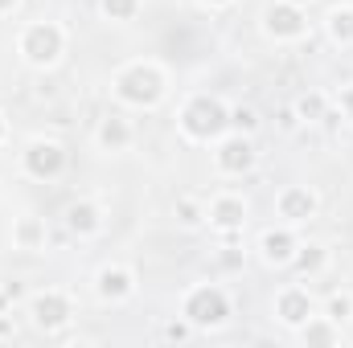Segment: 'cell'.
<instances>
[{
    "label": "cell",
    "mask_w": 353,
    "mask_h": 348,
    "mask_svg": "<svg viewBox=\"0 0 353 348\" xmlns=\"http://www.w3.org/2000/svg\"><path fill=\"white\" fill-rule=\"evenodd\" d=\"M173 221L181 230H205V201L193 193H181L173 201Z\"/></svg>",
    "instance_id": "20"
},
{
    "label": "cell",
    "mask_w": 353,
    "mask_h": 348,
    "mask_svg": "<svg viewBox=\"0 0 353 348\" xmlns=\"http://www.w3.org/2000/svg\"><path fill=\"white\" fill-rule=\"evenodd\" d=\"M176 131L185 144L210 148L214 140H222L230 131V102L222 94H210V90L185 94V102L176 107Z\"/></svg>",
    "instance_id": "2"
},
{
    "label": "cell",
    "mask_w": 353,
    "mask_h": 348,
    "mask_svg": "<svg viewBox=\"0 0 353 348\" xmlns=\"http://www.w3.org/2000/svg\"><path fill=\"white\" fill-rule=\"evenodd\" d=\"M25 316H29L33 332H41V336H62V332L74 324L79 307H74V295H70L66 287H37V291L25 299Z\"/></svg>",
    "instance_id": "5"
},
{
    "label": "cell",
    "mask_w": 353,
    "mask_h": 348,
    "mask_svg": "<svg viewBox=\"0 0 353 348\" xmlns=\"http://www.w3.org/2000/svg\"><path fill=\"white\" fill-rule=\"evenodd\" d=\"M111 98L128 111H157L169 90H173V78H169V66L157 62V58H132L123 66L111 70Z\"/></svg>",
    "instance_id": "1"
},
{
    "label": "cell",
    "mask_w": 353,
    "mask_h": 348,
    "mask_svg": "<svg viewBox=\"0 0 353 348\" xmlns=\"http://www.w3.org/2000/svg\"><path fill=\"white\" fill-rule=\"evenodd\" d=\"M337 111H341V119H345V123H353V83L337 90Z\"/></svg>",
    "instance_id": "26"
},
{
    "label": "cell",
    "mask_w": 353,
    "mask_h": 348,
    "mask_svg": "<svg viewBox=\"0 0 353 348\" xmlns=\"http://www.w3.org/2000/svg\"><path fill=\"white\" fill-rule=\"evenodd\" d=\"M8 135H12V123H8V115H4V111H0V148H4V144H8Z\"/></svg>",
    "instance_id": "29"
},
{
    "label": "cell",
    "mask_w": 353,
    "mask_h": 348,
    "mask_svg": "<svg viewBox=\"0 0 353 348\" xmlns=\"http://www.w3.org/2000/svg\"><path fill=\"white\" fill-rule=\"evenodd\" d=\"M94 299L103 303V307H123L128 299H136V291H140V274L128 266V262H103L99 270H94Z\"/></svg>",
    "instance_id": "10"
},
{
    "label": "cell",
    "mask_w": 353,
    "mask_h": 348,
    "mask_svg": "<svg viewBox=\"0 0 353 348\" xmlns=\"http://www.w3.org/2000/svg\"><path fill=\"white\" fill-rule=\"evenodd\" d=\"M17 164H21V176L37 180V184H50V180H62L66 164H70V152L62 140L54 135H33L25 140V148L17 152Z\"/></svg>",
    "instance_id": "6"
},
{
    "label": "cell",
    "mask_w": 353,
    "mask_h": 348,
    "mask_svg": "<svg viewBox=\"0 0 353 348\" xmlns=\"http://www.w3.org/2000/svg\"><path fill=\"white\" fill-rule=\"evenodd\" d=\"M321 213V193L312 184H283L275 193V217L288 221V226H308L312 217Z\"/></svg>",
    "instance_id": "12"
},
{
    "label": "cell",
    "mask_w": 353,
    "mask_h": 348,
    "mask_svg": "<svg viewBox=\"0 0 353 348\" xmlns=\"http://www.w3.org/2000/svg\"><path fill=\"white\" fill-rule=\"evenodd\" d=\"M312 312H321V299H316L304 283H288V287H279V291L271 295V316H275V324L288 328V332H296Z\"/></svg>",
    "instance_id": "11"
},
{
    "label": "cell",
    "mask_w": 353,
    "mask_h": 348,
    "mask_svg": "<svg viewBox=\"0 0 353 348\" xmlns=\"http://www.w3.org/2000/svg\"><path fill=\"white\" fill-rule=\"evenodd\" d=\"M300 230L296 226H288V221H275V226H267L263 234H259V242H255V250H259V259L267 266H275V270H283V266H292L296 259V250H300Z\"/></svg>",
    "instance_id": "13"
},
{
    "label": "cell",
    "mask_w": 353,
    "mask_h": 348,
    "mask_svg": "<svg viewBox=\"0 0 353 348\" xmlns=\"http://www.w3.org/2000/svg\"><path fill=\"white\" fill-rule=\"evenodd\" d=\"M4 291H8V299L17 303V299H25V291H21V283H4Z\"/></svg>",
    "instance_id": "30"
},
{
    "label": "cell",
    "mask_w": 353,
    "mask_h": 348,
    "mask_svg": "<svg viewBox=\"0 0 353 348\" xmlns=\"http://www.w3.org/2000/svg\"><path fill=\"white\" fill-rule=\"evenodd\" d=\"M201 8H210V12H222V8H234L239 0H197Z\"/></svg>",
    "instance_id": "28"
},
{
    "label": "cell",
    "mask_w": 353,
    "mask_h": 348,
    "mask_svg": "<svg viewBox=\"0 0 353 348\" xmlns=\"http://www.w3.org/2000/svg\"><path fill=\"white\" fill-rule=\"evenodd\" d=\"M321 312H325L329 320H337L341 328H345V324H353V291H350V287L329 291V295L321 299Z\"/></svg>",
    "instance_id": "22"
},
{
    "label": "cell",
    "mask_w": 353,
    "mask_h": 348,
    "mask_svg": "<svg viewBox=\"0 0 353 348\" xmlns=\"http://www.w3.org/2000/svg\"><path fill=\"white\" fill-rule=\"evenodd\" d=\"M263 127V119H259V111L255 107H247V102H239V107H230V131H243V135H255Z\"/></svg>",
    "instance_id": "24"
},
{
    "label": "cell",
    "mask_w": 353,
    "mask_h": 348,
    "mask_svg": "<svg viewBox=\"0 0 353 348\" xmlns=\"http://www.w3.org/2000/svg\"><path fill=\"white\" fill-rule=\"evenodd\" d=\"M210 164L222 180H243L259 168V148H255V135H243V131H226L222 140L210 144Z\"/></svg>",
    "instance_id": "7"
},
{
    "label": "cell",
    "mask_w": 353,
    "mask_h": 348,
    "mask_svg": "<svg viewBox=\"0 0 353 348\" xmlns=\"http://www.w3.org/2000/svg\"><path fill=\"white\" fill-rule=\"evenodd\" d=\"M62 226H66L70 238L90 242V238H99V234L107 230V209H103L94 197H74V201L62 209Z\"/></svg>",
    "instance_id": "14"
},
{
    "label": "cell",
    "mask_w": 353,
    "mask_h": 348,
    "mask_svg": "<svg viewBox=\"0 0 353 348\" xmlns=\"http://www.w3.org/2000/svg\"><path fill=\"white\" fill-rule=\"evenodd\" d=\"M296 340L300 345H341L345 340V328L337 320H329L325 312H312L300 328H296Z\"/></svg>",
    "instance_id": "17"
},
{
    "label": "cell",
    "mask_w": 353,
    "mask_h": 348,
    "mask_svg": "<svg viewBox=\"0 0 353 348\" xmlns=\"http://www.w3.org/2000/svg\"><path fill=\"white\" fill-rule=\"evenodd\" d=\"M321 25H325V37L337 50H353V4H333Z\"/></svg>",
    "instance_id": "19"
},
{
    "label": "cell",
    "mask_w": 353,
    "mask_h": 348,
    "mask_svg": "<svg viewBox=\"0 0 353 348\" xmlns=\"http://www.w3.org/2000/svg\"><path fill=\"white\" fill-rule=\"evenodd\" d=\"M259 29H263L267 41H275V45H296V41L308 37V8L288 4V0H271L259 12Z\"/></svg>",
    "instance_id": "9"
},
{
    "label": "cell",
    "mask_w": 353,
    "mask_h": 348,
    "mask_svg": "<svg viewBox=\"0 0 353 348\" xmlns=\"http://www.w3.org/2000/svg\"><path fill=\"white\" fill-rule=\"evenodd\" d=\"M292 111L300 115V123H325L329 111H333V98H329L325 90H308V94H300V98L292 102Z\"/></svg>",
    "instance_id": "21"
},
{
    "label": "cell",
    "mask_w": 353,
    "mask_h": 348,
    "mask_svg": "<svg viewBox=\"0 0 353 348\" xmlns=\"http://www.w3.org/2000/svg\"><path fill=\"white\" fill-rule=\"evenodd\" d=\"M66 50H70V29L62 21H46L41 17V21H25L17 29V58H21V66H29L37 74L58 70Z\"/></svg>",
    "instance_id": "3"
},
{
    "label": "cell",
    "mask_w": 353,
    "mask_h": 348,
    "mask_svg": "<svg viewBox=\"0 0 353 348\" xmlns=\"http://www.w3.org/2000/svg\"><path fill=\"white\" fill-rule=\"evenodd\" d=\"M279 127H283V131H296V127H300V115H296L292 107H283V111H279Z\"/></svg>",
    "instance_id": "27"
},
{
    "label": "cell",
    "mask_w": 353,
    "mask_h": 348,
    "mask_svg": "<svg viewBox=\"0 0 353 348\" xmlns=\"http://www.w3.org/2000/svg\"><path fill=\"white\" fill-rule=\"evenodd\" d=\"M197 332H193V324L185 320V316H176V320H169L165 328H161V340L165 345H185V340H193Z\"/></svg>",
    "instance_id": "25"
},
{
    "label": "cell",
    "mask_w": 353,
    "mask_h": 348,
    "mask_svg": "<svg viewBox=\"0 0 353 348\" xmlns=\"http://www.w3.org/2000/svg\"><path fill=\"white\" fill-rule=\"evenodd\" d=\"M181 316L193 324V332H222L234 320V299L222 283H193L181 295Z\"/></svg>",
    "instance_id": "4"
},
{
    "label": "cell",
    "mask_w": 353,
    "mask_h": 348,
    "mask_svg": "<svg viewBox=\"0 0 353 348\" xmlns=\"http://www.w3.org/2000/svg\"><path fill=\"white\" fill-rule=\"evenodd\" d=\"M8 242H12L17 254H41V250L50 246V226H46V217L33 213V209L17 213V217H12V230H8Z\"/></svg>",
    "instance_id": "16"
},
{
    "label": "cell",
    "mask_w": 353,
    "mask_h": 348,
    "mask_svg": "<svg viewBox=\"0 0 353 348\" xmlns=\"http://www.w3.org/2000/svg\"><path fill=\"white\" fill-rule=\"evenodd\" d=\"M140 8H144V0H99V17L107 25H132L140 17Z\"/></svg>",
    "instance_id": "23"
},
{
    "label": "cell",
    "mask_w": 353,
    "mask_h": 348,
    "mask_svg": "<svg viewBox=\"0 0 353 348\" xmlns=\"http://www.w3.org/2000/svg\"><path fill=\"white\" fill-rule=\"evenodd\" d=\"M288 4H300V8H308V4H312V0H288Z\"/></svg>",
    "instance_id": "33"
},
{
    "label": "cell",
    "mask_w": 353,
    "mask_h": 348,
    "mask_svg": "<svg viewBox=\"0 0 353 348\" xmlns=\"http://www.w3.org/2000/svg\"><path fill=\"white\" fill-rule=\"evenodd\" d=\"M4 312H12V299H8V291H4V283H0V316Z\"/></svg>",
    "instance_id": "32"
},
{
    "label": "cell",
    "mask_w": 353,
    "mask_h": 348,
    "mask_svg": "<svg viewBox=\"0 0 353 348\" xmlns=\"http://www.w3.org/2000/svg\"><path fill=\"white\" fill-rule=\"evenodd\" d=\"M329 262H333V250H329L325 242H300V250H296V259H292V270L308 283V279H321V274L329 270Z\"/></svg>",
    "instance_id": "18"
},
{
    "label": "cell",
    "mask_w": 353,
    "mask_h": 348,
    "mask_svg": "<svg viewBox=\"0 0 353 348\" xmlns=\"http://www.w3.org/2000/svg\"><path fill=\"white\" fill-rule=\"evenodd\" d=\"M90 144H94L103 156H119V152H128V148L136 144V127H132V119H128L123 111H107V115L94 123Z\"/></svg>",
    "instance_id": "15"
},
{
    "label": "cell",
    "mask_w": 353,
    "mask_h": 348,
    "mask_svg": "<svg viewBox=\"0 0 353 348\" xmlns=\"http://www.w3.org/2000/svg\"><path fill=\"white\" fill-rule=\"evenodd\" d=\"M247 221H251V201H247L243 193L222 188V193H214V197L205 201V226H210L226 246L247 230Z\"/></svg>",
    "instance_id": "8"
},
{
    "label": "cell",
    "mask_w": 353,
    "mask_h": 348,
    "mask_svg": "<svg viewBox=\"0 0 353 348\" xmlns=\"http://www.w3.org/2000/svg\"><path fill=\"white\" fill-rule=\"evenodd\" d=\"M21 8V0H0V17H12Z\"/></svg>",
    "instance_id": "31"
}]
</instances>
